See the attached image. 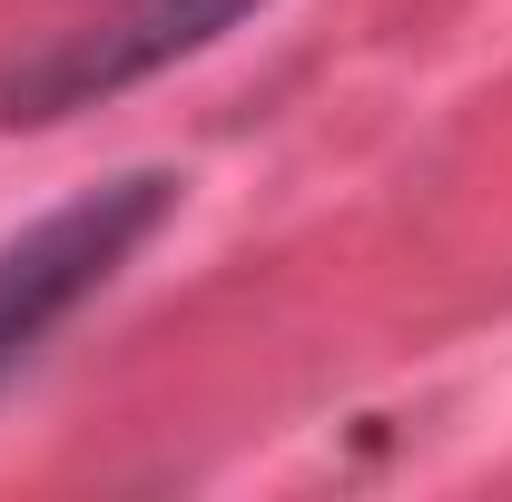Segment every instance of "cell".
Listing matches in <instances>:
<instances>
[{"label": "cell", "instance_id": "obj_1", "mask_svg": "<svg viewBox=\"0 0 512 502\" xmlns=\"http://www.w3.org/2000/svg\"><path fill=\"white\" fill-rule=\"evenodd\" d=\"M168 207H178V178L168 168H128L109 188L50 207L40 227L0 237V375L20 355H40V335H60L69 315L168 227Z\"/></svg>", "mask_w": 512, "mask_h": 502}, {"label": "cell", "instance_id": "obj_2", "mask_svg": "<svg viewBox=\"0 0 512 502\" xmlns=\"http://www.w3.org/2000/svg\"><path fill=\"white\" fill-rule=\"evenodd\" d=\"M247 10H266V0H109L99 20H79L69 40H50L40 60L0 79V119H69L89 99H119L168 60H197L207 40H227Z\"/></svg>", "mask_w": 512, "mask_h": 502}]
</instances>
